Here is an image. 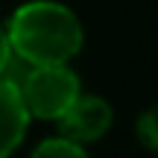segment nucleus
Wrapping results in <instances>:
<instances>
[{
    "instance_id": "f257e3e1",
    "label": "nucleus",
    "mask_w": 158,
    "mask_h": 158,
    "mask_svg": "<svg viewBox=\"0 0 158 158\" xmlns=\"http://www.w3.org/2000/svg\"><path fill=\"white\" fill-rule=\"evenodd\" d=\"M6 38L27 64H68L82 50V23L64 3L29 0L9 18Z\"/></svg>"
},
{
    "instance_id": "f03ea898",
    "label": "nucleus",
    "mask_w": 158,
    "mask_h": 158,
    "mask_svg": "<svg viewBox=\"0 0 158 158\" xmlns=\"http://www.w3.org/2000/svg\"><path fill=\"white\" fill-rule=\"evenodd\" d=\"M18 94L29 117L59 120L76 100L79 79L68 64H32L18 82Z\"/></svg>"
},
{
    "instance_id": "7ed1b4c3",
    "label": "nucleus",
    "mask_w": 158,
    "mask_h": 158,
    "mask_svg": "<svg viewBox=\"0 0 158 158\" xmlns=\"http://www.w3.org/2000/svg\"><path fill=\"white\" fill-rule=\"evenodd\" d=\"M111 106H108L102 97L97 94H76V100L70 102L68 108L59 117V126H62V135L70 138L76 143H88L102 138L108 129H111Z\"/></svg>"
},
{
    "instance_id": "20e7f679",
    "label": "nucleus",
    "mask_w": 158,
    "mask_h": 158,
    "mask_svg": "<svg viewBox=\"0 0 158 158\" xmlns=\"http://www.w3.org/2000/svg\"><path fill=\"white\" fill-rule=\"evenodd\" d=\"M29 126V114L21 102L18 85L0 79V158H9L23 141Z\"/></svg>"
},
{
    "instance_id": "39448f33",
    "label": "nucleus",
    "mask_w": 158,
    "mask_h": 158,
    "mask_svg": "<svg viewBox=\"0 0 158 158\" xmlns=\"http://www.w3.org/2000/svg\"><path fill=\"white\" fill-rule=\"evenodd\" d=\"M32 158H88V152H85L82 143L59 135V138H47L44 143H38Z\"/></svg>"
},
{
    "instance_id": "423d86ee",
    "label": "nucleus",
    "mask_w": 158,
    "mask_h": 158,
    "mask_svg": "<svg viewBox=\"0 0 158 158\" xmlns=\"http://www.w3.org/2000/svg\"><path fill=\"white\" fill-rule=\"evenodd\" d=\"M158 123H155V111H147L141 120H138V138L147 149H155L158 147Z\"/></svg>"
},
{
    "instance_id": "0eeeda50",
    "label": "nucleus",
    "mask_w": 158,
    "mask_h": 158,
    "mask_svg": "<svg viewBox=\"0 0 158 158\" xmlns=\"http://www.w3.org/2000/svg\"><path fill=\"white\" fill-rule=\"evenodd\" d=\"M9 38H6V27H0V70H3L6 59H9Z\"/></svg>"
}]
</instances>
